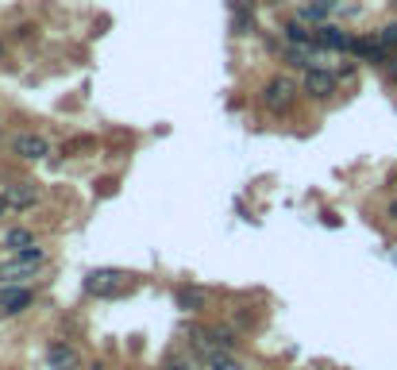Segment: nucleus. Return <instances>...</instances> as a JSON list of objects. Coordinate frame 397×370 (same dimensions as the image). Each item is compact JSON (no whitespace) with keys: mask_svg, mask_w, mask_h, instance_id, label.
Listing matches in <instances>:
<instances>
[{"mask_svg":"<svg viewBox=\"0 0 397 370\" xmlns=\"http://www.w3.org/2000/svg\"><path fill=\"white\" fill-rule=\"evenodd\" d=\"M286 39H290L293 47H312V31L305 28L301 20H290V23H286Z\"/></svg>","mask_w":397,"mask_h":370,"instance_id":"obj_9","label":"nucleus"},{"mask_svg":"<svg viewBox=\"0 0 397 370\" xmlns=\"http://www.w3.org/2000/svg\"><path fill=\"white\" fill-rule=\"evenodd\" d=\"M312 39H316L320 47H332V50H351V39H347L339 28H320Z\"/></svg>","mask_w":397,"mask_h":370,"instance_id":"obj_7","label":"nucleus"},{"mask_svg":"<svg viewBox=\"0 0 397 370\" xmlns=\"http://www.w3.org/2000/svg\"><path fill=\"white\" fill-rule=\"evenodd\" d=\"M8 213V201H4V193H0V216Z\"/></svg>","mask_w":397,"mask_h":370,"instance_id":"obj_18","label":"nucleus"},{"mask_svg":"<svg viewBox=\"0 0 397 370\" xmlns=\"http://www.w3.org/2000/svg\"><path fill=\"white\" fill-rule=\"evenodd\" d=\"M208 336H213V347H224V351H232V343H235V336L228 328H213Z\"/></svg>","mask_w":397,"mask_h":370,"instance_id":"obj_14","label":"nucleus"},{"mask_svg":"<svg viewBox=\"0 0 397 370\" xmlns=\"http://www.w3.org/2000/svg\"><path fill=\"white\" fill-rule=\"evenodd\" d=\"M328 0H320V4H309V8L301 12V20H324V16H328Z\"/></svg>","mask_w":397,"mask_h":370,"instance_id":"obj_15","label":"nucleus"},{"mask_svg":"<svg viewBox=\"0 0 397 370\" xmlns=\"http://www.w3.org/2000/svg\"><path fill=\"white\" fill-rule=\"evenodd\" d=\"M336 89H339V78L332 74V69H316V66H312L309 74H305V93H309V97L328 100Z\"/></svg>","mask_w":397,"mask_h":370,"instance_id":"obj_3","label":"nucleus"},{"mask_svg":"<svg viewBox=\"0 0 397 370\" xmlns=\"http://www.w3.org/2000/svg\"><path fill=\"white\" fill-rule=\"evenodd\" d=\"M389 216H394V220H397V201H394V205H389Z\"/></svg>","mask_w":397,"mask_h":370,"instance_id":"obj_19","label":"nucleus"},{"mask_svg":"<svg viewBox=\"0 0 397 370\" xmlns=\"http://www.w3.org/2000/svg\"><path fill=\"white\" fill-rule=\"evenodd\" d=\"M31 305V290H23V285H4L0 290V312L4 316H16V312H23Z\"/></svg>","mask_w":397,"mask_h":370,"instance_id":"obj_6","label":"nucleus"},{"mask_svg":"<svg viewBox=\"0 0 397 370\" xmlns=\"http://www.w3.org/2000/svg\"><path fill=\"white\" fill-rule=\"evenodd\" d=\"M0 62H4V43H0Z\"/></svg>","mask_w":397,"mask_h":370,"instance_id":"obj_20","label":"nucleus"},{"mask_svg":"<svg viewBox=\"0 0 397 370\" xmlns=\"http://www.w3.org/2000/svg\"><path fill=\"white\" fill-rule=\"evenodd\" d=\"M293 100H297V81L286 78V74L270 78V81H266V89H262V105H266V112H274V116L290 112Z\"/></svg>","mask_w":397,"mask_h":370,"instance_id":"obj_1","label":"nucleus"},{"mask_svg":"<svg viewBox=\"0 0 397 370\" xmlns=\"http://www.w3.org/2000/svg\"><path fill=\"white\" fill-rule=\"evenodd\" d=\"M208 370H239V367H235V359L224 347H213L208 351Z\"/></svg>","mask_w":397,"mask_h":370,"instance_id":"obj_11","label":"nucleus"},{"mask_svg":"<svg viewBox=\"0 0 397 370\" xmlns=\"http://www.w3.org/2000/svg\"><path fill=\"white\" fill-rule=\"evenodd\" d=\"M47 367L50 370H78L81 367L78 347H69V343H50L47 347Z\"/></svg>","mask_w":397,"mask_h":370,"instance_id":"obj_4","label":"nucleus"},{"mask_svg":"<svg viewBox=\"0 0 397 370\" xmlns=\"http://www.w3.org/2000/svg\"><path fill=\"white\" fill-rule=\"evenodd\" d=\"M12 155L28 158V162H39V158L50 155V143L43 135H35V131H23V135L12 139Z\"/></svg>","mask_w":397,"mask_h":370,"instance_id":"obj_2","label":"nucleus"},{"mask_svg":"<svg viewBox=\"0 0 397 370\" xmlns=\"http://www.w3.org/2000/svg\"><path fill=\"white\" fill-rule=\"evenodd\" d=\"M166 370H201V362L193 359V355H166Z\"/></svg>","mask_w":397,"mask_h":370,"instance_id":"obj_12","label":"nucleus"},{"mask_svg":"<svg viewBox=\"0 0 397 370\" xmlns=\"http://www.w3.org/2000/svg\"><path fill=\"white\" fill-rule=\"evenodd\" d=\"M232 31L235 35H251L255 31V8H232Z\"/></svg>","mask_w":397,"mask_h":370,"instance_id":"obj_8","label":"nucleus"},{"mask_svg":"<svg viewBox=\"0 0 397 370\" xmlns=\"http://www.w3.org/2000/svg\"><path fill=\"white\" fill-rule=\"evenodd\" d=\"M4 247H12V251L35 247V235H31V232H23V228H12V232H4Z\"/></svg>","mask_w":397,"mask_h":370,"instance_id":"obj_10","label":"nucleus"},{"mask_svg":"<svg viewBox=\"0 0 397 370\" xmlns=\"http://www.w3.org/2000/svg\"><path fill=\"white\" fill-rule=\"evenodd\" d=\"M232 8H255V0H232Z\"/></svg>","mask_w":397,"mask_h":370,"instance_id":"obj_17","label":"nucleus"},{"mask_svg":"<svg viewBox=\"0 0 397 370\" xmlns=\"http://www.w3.org/2000/svg\"><path fill=\"white\" fill-rule=\"evenodd\" d=\"M178 301H182L185 309H201V305L208 301V297H204L201 290H182V293H178Z\"/></svg>","mask_w":397,"mask_h":370,"instance_id":"obj_13","label":"nucleus"},{"mask_svg":"<svg viewBox=\"0 0 397 370\" xmlns=\"http://www.w3.org/2000/svg\"><path fill=\"white\" fill-rule=\"evenodd\" d=\"M4 201H8V208H31L39 201V185H31V182L4 185Z\"/></svg>","mask_w":397,"mask_h":370,"instance_id":"obj_5","label":"nucleus"},{"mask_svg":"<svg viewBox=\"0 0 397 370\" xmlns=\"http://www.w3.org/2000/svg\"><path fill=\"white\" fill-rule=\"evenodd\" d=\"M378 43H382V47H397V23H389V28H382L378 31Z\"/></svg>","mask_w":397,"mask_h":370,"instance_id":"obj_16","label":"nucleus"}]
</instances>
